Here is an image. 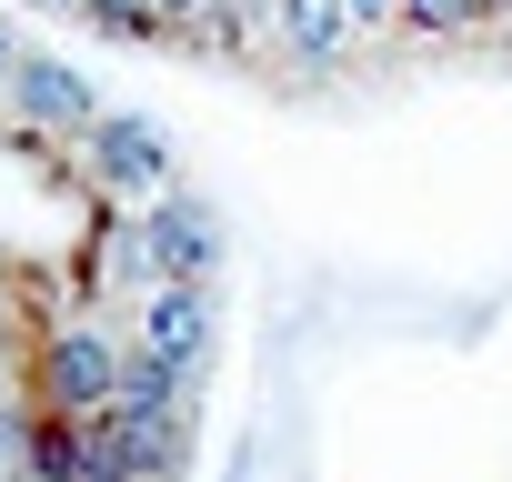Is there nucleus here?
Instances as JSON below:
<instances>
[{
  "instance_id": "nucleus-6",
  "label": "nucleus",
  "mask_w": 512,
  "mask_h": 482,
  "mask_svg": "<svg viewBox=\"0 0 512 482\" xmlns=\"http://www.w3.org/2000/svg\"><path fill=\"white\" fill-rule=\"evenodd\" d=\"M272 31H282L292 71H332L362 21H352V0H272Z\"/></svg>"
},
{
  "instance_id": "nucleus-3",
  "label": "nucleus",
  "mask_w": 512,
  "mask_h": 482,
  "mask_svg": "<svg viewBox=\"0 0 512 482\" xmlns=\"http://www.w3.org/2000/svg\"><path fill=\"white\" fill-rule=\"evenodd\" d=\"M81 171L111 191V201H171V141L161 121H131V111H101V131L81 141Z\"/></svg>"
},
{
  "instance_id": "nucleus-4",
  "label": "nucleus",
  "mask_w": 512,
  "mask_h": 482,
  "mask_svg": "<svg viewBox=\"0 0 512 482\" xmlns=\"http://www.w3.org/2000/svg\"><path fill=\"white\" fill-rule=\"evenodd\" d=\"M141 252H151V282L161 292H211V262H221V221L201 201H151L141 211Z\"/></svg>"
},
{
  "instance_id": "nucleus-2",
  "label": "nucleus",
  "mask_w": 512,
  "mask_h": 482,
  "mask_svg": "<svg viewBox=\"0 0 512 482\" xmlns=\"http://www.w3.org/2000/svg\"><path fill=\"white\" fill-rule=\"evenodd\" d=\"M0 111H11L21 131H41V141H91V131H101V91H91L71 61H51V51H21Z\"/></svg>"
},
{
  "instance_id": "nucleus-10",
  "label": "nucleus",
  "mask_w": 512,
  "mask_h": 482,
  "mask_svg": "<svg viewBox=\"0 0 512 482\" xmlns=\"http://www.w3.org/2000/svg\"><path fill=\"white\" fill-rule=\"evenodd\" d=\"M11 71H21V41H11V31H0V91H11Z\"/></svg>"
},
{
  "instance_id": "nucleus-7",
  "label": "nucleus",
  "mask_w": 512,
  "mask_h": 482,
  "mask_svg": "<svg viewBox=\"0 0 512 482\" xmlns=\"http://www.w3.org/2000/svg\"><path fill=\"white\" fill-rule=\"evenodd\" d=\"M81 21H101L111 41H141V31L181 21V0H81Z\"/></svg>"
},
{
  "instance_id": "nucleus-5",
  "label": "nucleus",
  "mask_w": 512,
  "mask_h": 482,
  "mask_svg": "<svg viewBox=\"0 0 512 482\" xmlns=\"http://www.w3.org/2000/svg\"><path fill=\"white\" fill-rule=\"evenodd\" d=\"M131 352H151L161 372L201 382V362H211V292H141V342Z\"/></svg>"
},
{
  "instance_id": "nucleus-1",
  "label": "nucleus",
  "mask_w": 512,
  "mask_h": 482,
  "mask_svg": "<svg viewBox=\"0 0 512 482\" xmlns=\"http://www.w3.org/2000/svg\"><path fill=\"white\" fill-rule=\"evenodd\" d=\"M121 372H131V352H121L101 322L51 332V342H41V402H51V422H101V412L121 402Z\"/></svg>"
},
{
  "instance_id": "nucleus-9",
  "label": "nucleus",
  "mask_w": 512,
  "mask_h": 482,
  "mask_svg": "<svg viewBox=\"0 0 512 482\" xmlns=\"http://www.w3.org/2000/svg\"><path fill=\"white\" fill-rule=\"evenodd\" d=\"M352 21L372 31V21H402V0H352Z\"/></svg>"
},
{
  "instance_id": "nucleus-8",
  "label": "nucleus",
  "mask_w": 512,
  "mask_h": 482,
  "mask_svg": "<svg viewBox=\"0 0 512 482\" xmlns=\"http://www.w3.org/2000/svg\"><path fill=\"white\" fill-rule=\"evenodd\" d=\"M472 21H492V0H402V31H422V41H452Z\"/></svg>"
}]
</instances>
